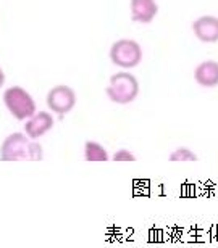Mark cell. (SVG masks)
I'll use <instances>...</instances> for the list:
<instances>
[{
	"instance_id": "cell-1",
	"label": "cell",
	"mask_w": 218,
	"mask_h": 248,
	"mask_svg": "<svg viewBox=\"0 0 218 248\" xmlns=\"http://www.w3.org/2000/svg\"><path fill=\"white\" fill-rule=\"evenodd\" d=\"M44 156L41 143L34 142L23 132H13L2 142V161H41Z\"/></svg>"
},
{
	"instance_id": "cell-7",
	"label": "cell",
	"mask_w": 218,
	"mask_h": 248,
	"mask_svg": "<svg viewBox=\"0 0 218 248\" xmlns=\"http://www.w3.org/2000/svg\"><path fill=\"white\" fill-rule=\"evenodd\" d=\"M52 127H53V118L50 113L37 111L31 118H28L26 123H24V134L29 139H33V140H37L39 137L47 134Z\"/></svg>"
},
{
	"instance_id": "cell-3",
	"label": "cell",
	"mask_w": 218,
	"mask_h": 248,
	"mask_svg": "<svg viewBox=\"0 0 218 248\" xmlns=\"http://www.w3.org/2000/svg\"><path fill=\"white\" fill-rule=\"evenodd\" d=\"M3 103L18 121L28 120L36 113V102L31 93L19 86H12L3 92Z\"/></svg>"
},
{
	"instance_id": "cell-13",
	"label": "cell",
	"mask_w": 218,
	"mask_h": 248,
	"mask_svg": "<svg viewBox=\"0 0 218 248\" xmlns=\"http://www.w3.org/2000/svg\"><path fill=\"white\" fill-rule=\"evenodd\" d=\"M5 84V73H3V69L0 68V87H2Z\"/></svg>"
},
{
	"instance_id": "cell-5",
	"label": "cell",
	"mask_w": 218,
	"mask_h": 248,
	"mask_svg": "<svg viewBox=\"0 0 218 248\" xmlns=\"http://www.w3.org/2000/svg\"><path fill=\"white\" fill-rule=\"evenodd\" d=\"M47 107L50 108V111L57 113V115H67L70 113L74 105H76V93L70 87L65 86V84H58V86L52 87L47 93Z\"/></svg>"
},
{
	"instance_id": "cell-4",
	"label": "cell",
	"mask_w": 218,
	"mask_h": 248,
	"mask_svg": "<svg viewBox=\"0 0 218 248\" xmlns=\"http://www.w3.org/2000/svg\"><path fill=\"white\" fill-rule=\"evenodd\" d=\"M110 60L123 69L136 68L142 60V48L133 39H120L110 47Z\"/></svg>"
},
{
	"instance_id": "cell-12",
	"label": "cell",
	"mask_w": 218,
	"mask_h": 248,
	"mask_svg": "<svg viewBox=\"0 0 218 248\" xmlns=\"http://www.w3.org/2000/svg\"><path fill=\"white\" fill-rule=\"evenodd\" d=\"M113 161H118V163H133V161H136V156L133 155L130 150H126V148H120L118 152L113 153Z\"/></svg>"
},
{
	"instance_id": "cell-9",
	"label": "cell",
	"mask_w": 218,
	"mask_h": 248,
	"mask_svg": "<svg viewBox=\"0 0 218 248\" xmlns=\"http://www.w3.org/2000/svg\"><path fill=\"white\" fill-rule=\"evenodd\" d=\"M196 82L202 87L212 89L218 86V62L205 60L199 63L194 69Z\"/></svg>"
},
{
	"instance_id": "cell-8",
	"label": "cell",
	"mask_w": 218,
	"mask_h": 248,
	"mask_svg": "<svg viewBox=\"0 0 218 248\" xmlns=\"http://www.w3.org/2000/svg\"><path fill=\"white\" fill-rule=\"evenodd\" d=\"M158 13V5L155 0H131V18L133 21L149 24Z\"/></svg>"
},
{
	"instance_id": "cell-6",
	"label": "cell",
	"mask_w": 218,
	"mask_h": 248,
	"mask_svg": "<svg viewBox=\"0 0 218 248\" xmlns=\"http://www.w3.org/2000/svg\"><path fill=\"white\" fill-rule=\"evenodd\" d=\"M192 32L201 42H218V18L214 15H204L192 23Z\"/></svg>"
},
{
	"instance_id": "cell-10",
	"label": "cell",
	"mask_w": 218,
	"mask_h": 248,
	"mask_svg": "<svg viewBox=\"0 0 218 248\" xmlns=\"http://www.w3.org/2000/svg\"><path fill=\"white\" fill-rule=\"evenodd\" d=\"M84 158H86V161L91 163H105L110 156H108V152L103 148L102 143L87 140L84 143Z\"/></svg>"
},
{
	"instance_id": "cell-11",
	"label": "cell",
	"mask_w": 218,
	"mask_h": 248,
	"mask_svg": "<svg viewBox=\"0 0 218 248\" xmlns=\"http://www.w3.org/2000/svg\"><path fill=\"white\" fill-rule=\"evenodd\" d=\"M168 160L171 163H194L197 161V155L187 147H178L170 153Z\"/></svg>"
},
{
	"instance_id": "cell-2",
	"label": "cell",
	"mask_w": 218,
	"mask_h": 248,
	"mask_svg": "<svg viewBox=\"0 0 218 248\" xmlns=\"http://www.w3.org/2000/svg\"><path fill=\"white\" fill-rule=\"evenodd\" d=\"M105 92L107 97L113 103L128 105V103L134 102L137 95H139V82H137L134 74L128 71H120L110 78Z\"/></svg>"
}]
</instances>
